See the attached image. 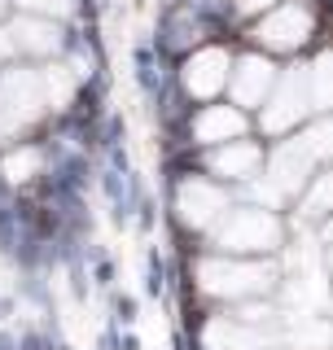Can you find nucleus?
Listing matches in <instances>:
<instances>
[{
    "label": "nucleus",
    "instance_id": "nucleus-18",
    "mask_svg": "<svg viewBox=\"0 0 333 350\" xmlns=\"http://www.w3.org/2000/svg\"><path fill=\"white\" fill-rule=\"evenodd\" d=\"M325 206H329V180H320L316 189H312V197H307V215H325Z\"/></svg>",
    "mask_w": 333,
    "mask_h": 350
},
{
    "label": "nucleus",
    "instance_id": "nucleus-17",
    "mask_svg": "<svg viewBox=\"0 0 333 350\" xmlns=\"http://www.w3.org/2000/svg\"><path fill=\"white\" fill-rule=\"evenodd\" d=\"M14 5L27 9V14H36V18H66L75 0H14Z\"/></svg>",
    "mask_w": 333,
    "mask_h": 350
},
{
    "label": "nucleus",
    "instance_id": "nucleus-13",
    "mask_svg": "<svg viewBox=\"0 0 333 350\" xmlns=\"http://www.w3.org/2000/svg\"><path fill=\"white\" fill-rule=\"evenodd\" d=\"M259 162H263L259 145H250V140H224L215 149V158H210V171L224 175V180H250L259 171Z\"/></svg>",
    "mask_w": 333,
    "mask_h": 350
},
{
    "label": "nucleus",
    "instance_id": "nucleus-12",
    "mask_svg": "<svg viewBox=\"0 0 333 350\" xmlns=\"http://www.w3.org/2000/svg\"><path fill=\"white\" fill-rule=\"evenodd\" d=\"M241 131H246V114H241L237 105H210L193 123V136L202 140V145H224V140H237Z\"/></svg>",
    "mask_w": 333,
    "mask_h": 350
},
{
    "label": "nucleus",
    "instance_id": "nucleus-10",
    "mask_svg": "<svg viewBox=\"0 0 333 350\" xmlns=\"http://www.w3.org/2000/svg\"><path fill=\"white\" fill-rule=\"evenodd\" d=\"M272 79H276V66L268 57H241L237 66H228L224 88H232V101L237 105H263Z\"/></svg>",
    "mask_w": 333,
    "mask_h": 350
},
{
    "label": "nucleus",
    "instance_id": "nucleus-5",
    "mask_svg": "<svg viewBox=\"0 0 333 350\" xmlns=\"http://www.w3.org/2000/svg\"><path fill=\"white\" fill-rule=\"evenodd\" d=\"M49 109L40 70H9L0 79V136H18Z\"/></svg>",
    "mask_w": 333,
    "mask_h": 350
},
{
    "label": "nucleus",
    "instance_id": "nucleus-7",
    "mask_svg": "<svg viewBox=\"0 0 333 350\" xmlns=\"http://www.w3.org/2000/svg\"><path fill=\"white\" fill-rule=\"evenodd\" d=\"M58 44H62V36H58V22H53V18L22 14V18H14V22H5V27H0V49H5V53L49 57Z\"/></svg>",
    "mask_w": 333,
    "mask_h": 350
},
{
    "label": "nucleus",
    "instance_id": "nucleus-15",
    "mask_svg": "<svg viewBox=\"0 0 333 350\" xmlns=\"http://www.w3.org/2000/svg\"><path fill=\"white\" fill-rule=\"evenodd\" d=\"M36 171H40V153H36V149H18V153H9V158H5V175H9L14 184L31 180Z\"/></svg>",
    "mask_w": 333,
    "mask_h": 350
},
{
    "label": "nucleus",
    "instance_id": "nucleus-9",
    "mask_svg": "<svg viewBox=\"0 0 333 350\" xmlns=\"http://www.w3.org/2000/svg\"><path fill=\"white\" fill-rule=\"evenodd\" d=\"M175 211H180V224L206 228L228 211V193L210 180H188V184H180V193H175Z\"/></svg>",
    "mask_w": 333,
    "mask_h": 350
},
{
    "label": "nucleus",
    "instance_id": "nucleus-20",
    "mask_svg": "<svg viewBox=\"0 0 333 350\" xmlns=\"http://www.w3.org/2000/svg\"><path fill=\"white\" fill-rule=\"evenodd\" d=\"M0 5H5V0H0Z\"/></svg>",
    "mask_w": 333,
    "mask_h": 350
},
{
    "label": "nucleus",
    "instance_id": "nucleus-3",
    "mask_svg": "<svg viewBox=\"0 0 333 350\" xmlns=\"http://www.w3.org/2000/svg\"><path fill=\"white\" fill-rule=\"evenodd\" d=\"M215 245L224 254H272L281 245V219L263 211H228L215 228Z\"/></svg>",
    "mask_w": 333,
    "mask_h": 350
},
{
    "label": "nucleus",
    "instance_id": "nucleus-6",
    "mask_svg": "<svg viewBox=\"0 0 333 350\" xmlns=\"http://www.w3.org/2000/svg\"><path fill=\"white\" fill-rule=\"evenodd\" d=\"M312 27L316 22H312V9L307 5H281V9H272V14L254 27V40H259L263 49L290 53V49H298V44H307Z\"/></svg>",
    "mask_w": 333,
    "mask_h": 350
},
{
    "label": "nucleus",
    "instance_id": "nucleus-8",
    "mask_svg": "<svg viewBox=\"0 0 333 350\" xmlns=\"http://www.w3.org/2000/svg\"><path fill=\"white\" fill-rule=\"evenodd\" d=\"M206 350H281V337L263 324H250V320H237V315H219V320L206 324Z\"/></svg>",
    "mask_w": 333,
    "mask_h": 350
},
{
    "label": "nucleus",
    "instance_id": "nucleus-11",
    "mask_svg": "<svg viewBox=\"0 0 333 350\" xmlns=\"http://www.w3.org/2000/svg\"><path fill=\"white\" fill-rule=\"evenodd\" d=\"M228 53L224 49H202V53H193L184 66V88L193 96H215L219 88L228 83Z\"/></svg>",
    "mask_w": 333,
    "mask_h": 350
},
{
    "label": "nucleus",
    "instance_id": "nucleus-19",
    "mask_svg": "<svg viewBox=\"0 0 333 350\" xmlns=\"http://www.w3.org/2000/svg\"><path fill=\"white\" fill-rule=\"evenodd\" d=\"M241 9H246V14H263V9H272L276 0H237Z\"/></svg>",
    "mask_w": 333,
    "mask_h": 350
},
{
    "label": "nucleus",
    "instance_id": "nucleus-16",
    "mask_svg": "<svg viewBox=\"0 0 333 350\" xmlns=\"http://www.w3.org/2000/svg\"><path fill=\"white\" fill-rule=\"evenodd\" d=\"M307 83H312V105L325 109L329 105V57H320L312 70H307Z\"/></svg>",
    "mask_w": 333,
    "mask_h": 350
},
{
    "label": "nucleus",
    "instance_id": "nucleus-14",
    "mask_svg": "<svg viewBox=\"0 0 333 350\" xmlns=\"http://www.w3.org/2000/svg\"><path fill=\"white\" fill-rule=\"evenodd\" d=\"M40 83H44V101H49V109H62L75 96V75L66 70V66H49V70L40 75Z\"/></svg>",
    "mask_w": 333,
    "mask_h": 350
},
{
    "label": "nucleus",
    "instance_id": "nucleus-4",
    "mask_svg": "<svg viewBox=\"0 0 333 350\" xmlns=\"http://www.w3.org/2000/svg\"><path fill=\"white\" fill-rule=\"evenodd\" d=\"M312 83H307V70L303 66H294V70H285L281 79H272L268 96H263V131L268 136H281V131L298 127L307 114H312Z\"/></svg>",
    "mask_w": 333,
    "mask_h": 350
},
{
    "label": "nucleus",
    "instance_id": "nucleus-2",
    "mask_svg": "<svg viewBox=\"0 0 333 350\" xmlns=\"http://www.w3.org/2000/svg\"><path fill=\"white\" fill-rule=\"evenodd\" d=\"M197 284L210 298H259L276 284V271L268 262H246V258H206L197 262Z\"/></svg>",
    "mask_w": 333,
    "mask_h": 350
},
{
    "label": "nucleus",
    "instance_id": "nucleus-1",
    "mask_svg": "<svg viewBox=\"0 0 333 350\" xmlns=\"http://www.w3.org/2000/svg\"><path fill=\"white\" fill-rule=\"evenodd\" d=\"M325 153H329V127L325 123L312 127V131H303L298 140H285V145L272 153L263 184L254 189V193H259V202L272 211V206L290 202L294 193H303V184L312 180V171L325 162Z\"/></svg>",
    "mask_w": 333,
    "mask_h": 350
}]
</instances>
